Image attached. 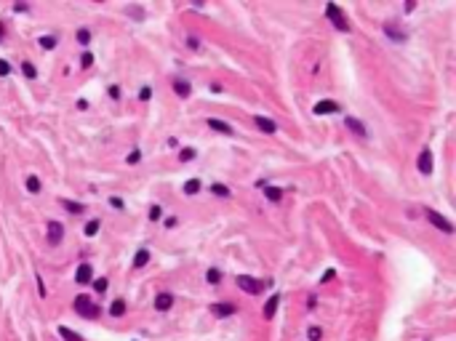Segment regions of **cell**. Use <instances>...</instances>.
Returning a JSON list of instances; mask_svg holds the SVG:
<instances>
[{"mask_svg":"<svg viewBox=\"0 0 456 341\" xmlns=\"http://www.w3.org/2000/svg\"><path fill=\"white\" fill-rule=\"evenodd\" d=\"M174 307V293H158L155 296V309L158 312H168Z\"/></svg>","mask_w":456,"mask_h":341,"instance_id":"cell-13","label":"cell"},{"mask_svg":"<svg viewBox=\"0 0 456 341\" xmlns=\"http://www.w3.org/2000/svg\"><path fill=\"white\" fill-rule=\"evenodd\" d=\"M174 91H176V96H179V99H187L192 94V85L187 80H176L174 83Z\"/></svg>","mask_w":456,"mask_h":341,"instance_id":"cell-17","label":"cell"},{"mask_svg":"<svg viewBox=\"0 0 456 341\" xmlns=\"http://www.w3.org/2000/svg\"><path fill=\"white\" fill-rule=\"evenodd\" d=\"M211 312H214L216 317H232V315L237 312V307H235V304H214Z\"/></svg>","mask_w":456,"mask_h":341,"instance_id":"cell-15","label":"cell"},{"mask_svg":"<svg viewBox=\"0 0 456 341\" xmlns=\"http://www.w3.org/2000/svg\"><path fill=\"white\" fill-rule=\"evenodd\" d=\"M414 8H416V3H414V0H408V3H406V13H411Z\"/></svg>","mask_w":456,"mask_h":341,"instance_id":"cell-44","label":"cell"},{"mask_svg":"<svg viewBox=\"0 0 456 341\" xmlns=\"http://www.w3.org/2000/svg\"><path fill=\"white\" fill-rule=\"evenodd\" d=\"M59 336L64 339V341H83V336L80 333H75V331H69L67 325H59Z\"/></svg>","mask_w":456,"mask_h":341,"instance_id":"cell-20","label":"cell"},{"mask_svg":"<svg viewBox=\"0 0 456 341\" xmlns=\"http://www.w3.org/2000/svg\"><path fill=\"white\" fill-rule=\"evenodd\" d=\"M206 126H208V128H214L216 134L232 136V126H229V123H224V120H219V118H208V120H206Z\"/></svg>","mask_w":456,"mask_h":341,"instance_id":"cell-10","label":"cell"},{"mask_svg":"<svg viewBox=\"0 0 456 341\" xmlns=\"http://www.w3.org/2000/svg\"><path fill=\"white\" fill-rule=\"evenodd\" d=\"M200 187H203L200 179H187V181H184V187H182V192L187 197H192V195H198V192H200Z\"/></svg>","mask_w":456,"mask_h":341,"instance_id":"cell-16","label":"cell"},{"mask_svg":"<svg viewBox=\"0 0 456 341\" xmlns=\"http://www.w3.org/2000/svg\"><path fill=\"white\" fill-rule=\"evenodd\" d=\"M3 35H5V24L0 21V40H3Z\"/></svg>","mask_w":456,"mask_h":341,"instance_id":"cell-47","label":"cell"},{"mask_svg":"<svg viewBox=\"0 0 456 341\" xmlns=\"http://www.w3.org/2000/svg\"><path fill=\"white\" fill-rule=\"evenodd\" d=\"M61 205H64L69 213H83V211H86V205H83V203H75V200H61Z\"/></svg>","mask_w":456,"mask_h":341,"instance_id":"cell-23","label":"cell"},{"mask_svg":"<svg viewBox=\"0 0 456 341\" xmlns=\"http://www.w3.org/2000/svg\"><path fill=\"white\" fill-rule=\"evenodd\" d=\"M13 8H16L19 13H24V11H29V8H27V5H24V3H16V5H13Z\"/></svg>","mask_w":456,"mask_h":341,"instance_id":"cell-46","label":"cell"},{"mask_svg":"<svg viewBox=\"0 0 456 341\" xmlns=\"http://www.w3.org/2000/svg\"><path fill=\"white\" fill-rule=\"evenodd\" d=\"M211 192L216 197H229V189L224 187V184H211Z\"/></svg>","mask_w":456,"mask_h":341,"instance_id":"cell-30","label":"cell"},{"mask_svg":"<svg viewBox=\"0 0 456 341\" xmlns=\"http://www.w3.org/2000/svg\"><path fill=\"white\" fill-rule=\"evenodd\" d=\"M24 184H27L29 195H37V192H40V179H37V176H35V173H29Z\"/></svg>","mask_w":456,"mask_h":341,"instance_id":"cell-22","label":"cell"},{"mask_svg":"<svg viewBox=\"0 0 456 341\" xmlns=\"http://www.w3.org/2000/svg\"><path fill=\"white\" fill-rule=\"evenodd\" d=\"M424 213H427V221H430V224H432V227H435V229H440V232H443V235H454V224L448 221L443 213H438L435 208H427V211H424Z\"/></svg>","mask_w":456,"mask_h":341,"instance_id":"cell-3","label":"cell"},{"mask_svg":"<svg viewBox=\"0 0 456 341\" xmlns=\"http://www.w3.org/2000/svg\"><path fill=\"white\" fill-rule=\"evenodd\" d=\"M195 158H198V150H195V147H184V150L179 152V160H182V163H190V160H195Z\"/></svg>","mask_w":456,"mask_h":341,"instance_id":"cell-25","label":"cell"},{"mask_svg":"<svg viewBox=\"0 0 456 341\" xmlns=\"http://www.w3.org/2000/svg\"><path fill=\"white\" fill-rule=\"evenodd\" d=\"M37 288H40V296H45V285H43V277L37 275Z\"/></svg>","mask_w":456,"mask_h":341,"instance_id":"cell-43","label":"cell"},{"mask_svg":"<svg viewBox=\"0 0 456 341\" xmlns=\"http://www.w3.org/2000/svg\"><path fill=\"white\" fill-rule=\"evenodd\" d=\"M61 240H64V227H61V221H48V243L59 245Z\"/></svg>","mask_w":456,"mask_h":341,"instance_id":"cell-8","label":"cell"},{"mask_svg":"<svg viewBox=\"0 0 456 341\" xmlns=\"http://www.w3.org/2000/svg\"><path fill=\"white\" fill-rule=\"evenodd\" d=\"M253 123H256V128L261 131V134H275V131H277V123L269 120V118H264V115H256Z\"/></svg>","mask_w":456,"mask_h":341,"instance_id":"cell-11","label":"cell"},{"mask_svg":"<svg viewBox=\"0 0 456 341\" xmlns=\"http://www.w3.org/2000/svg\"><path fill=\"white\" fill-rule=\"evenodd\" d=\"M126 13H128V16H134V19H139V21L147 16L144 8H139V5H126Z\"/></svg>","mask_w":456,"mask_h":341,"instance_id":"cell-27","label":"cell"},{"mask_svg":"<svg viewBox=\"0 0 456 341\" xmlns=\"http://www.w3.org/2000/svg\"><path fill=\"white\" fill-rule=\"evenodd\" d=\"M5 75H11V64L5 59H0V77H5Z\"/></svg>","mask_w":456,"mask_h":341,"instance_id":"cell-37","label":"cell"},{"mask_svg":"<svg viewBox=\"0 0 456 341\" xmlns=\"http://www.w3.org/2000/svg\"><path fill=\"white\" fill-rule=\"evenodd\" d=\"M166 227H168V229L176 227V219H174V216H168V219H166Z\"/></svg>","mask_w":456,"mask_h":341,"instance_id":"cell-45","label":"cell"},{"mask_svg":"<svg viewBox=\"0 0 456 341\" xmlns=\"http://www.w3.org/2000/svg\"><path fill=\"white\" fill-rule=\"evenodd\" d=\"M21 72H24V77H29V80H35V77H37V69L29 64V61H24V64H21Z\"/></svg>","mask_w":456,"mask_h":341,"instance_id":"cell-31","label":"cell"},{"mask_svg":"<svg viewBox=\"0 0 456 341\" xmlns=\"http://www.w3.org/2000/svg\"><path fill=\"white\" fill-rule=\"evenodd\" d=\"M187 45H190V48H192V51H198V48H200L198 37H187Z\"/></svg>","mask_w":456,"mask_h":341,"instance_id":"cell-40","label":"cell"},{"mask_svg":"<svg viewBox=\"0 0 456 341\" xmlns=\"http://www.w3.org/2000/svg\"><path fill=\"white\" fill-rule=\"evenodd\" d=\"M280 293H272V296L267 299V304H264V320H272L275 317V312H277V307H280Z\"/></svg>","mask_w":456,"mask_h":341,"instance_id":"cell-12","label":"cell"},{"mask_svg":"<svg viewBox=\"0 0 456 341\" xmlns=\"http://www.w3.org/2000/svg\"><path fill=\"white\" fill-rule=\"evenodd\" d=\"M206 280L211 283V285H219V283H222V272H219L216 267H211V269L206 272Z\"/></svg>","mask_w":456,"mask_h":341,"instance_id":"cell-26","label":"cell"},{"mask_svg":"<svg viewBox=\"0 0 456 341\" xmlns=\"http://www.w3.org/2000/svg\"><path fill=\"white\" fill-rule=\"evenodd\" d=\"M307 339H310V341H320L323 339V328H318V325H310V328H307Z\"/></svg>","mask_w":456,"mask_h":341,"instance_id":"cell-28","label":"cell"},{"mask_svg":"<svg viewBox=\"0 0 456 341\" xmlns=\"http://www.w3.org/2000/svg\"><path fill=\"white\" fill-rule=\"evenodd\" d=\"M78 43H80V45H88V43H91V29H88V27H80V29H78Z\"/></svg>","mask_w":456,"mask_h":341,"instance_id":"cell-29","label":"cell"},{"mask_svg":"<svg viewBox=\"0 0 456 341\" xmlns=\"http://www.w3.org/2000/svg\"><path fill=\"white\" fill-rule=\"evenodd\" d=\"M91 64H94V53H88V51H86V53L80 56V67H83V69H88Z\"/></svg>","mask_w":456,"mask_h":341,"instance_id":"cell-33","label":"cell"},{"mask_svg":"<svg viewBox=\"0 0 456 341\" xmlns=\"http://www.w3.org/2000/svg\"><path fill=\"white\" fill-rule=\"evenodd\" d=\"M110 315H112V317L126 315V301H123V299H115L112 304H110Z\"/></svg>","mask_w":456,"mask_h":341,"instance_id":"cell-21","label":"cell"},{"mask_svg":"<svg viewBox=\"0 0 456 341\" xmlns=\"http://www.w3.org/2000/svg\"><path fill=\"white\" fill-rule=\"evenodd\" d=\"M339 110H342V107H339L334 99H323V102H318V104L312 107L315 115H334V112H339Z\"/></svg>","mask_w":456,"mask_h":341,"instance_id":"cell-6","label":"cell"},{"mask_svg":"<svg viewBox=\"0 0 456 341\" xmlns=\"http://www.w3.org/2000/svg\"><path fill=\"white\" fill-rule=\"evenodd\" d=\"M150 96H152V88H150V85H144V88L139 91V99H142V102H150Z\"/></svg>","mask_w":456,"mask_h":341,"instance_id":"cell-36","label":"cell"},{"mask_svg":"<svg viewBox=\"0 0 456 341\" xmlns=\"http://www.w3.org/2000/svg\"><path fill=\"white\" fill-rule=\"evenodd\" d=\"M264 197L272 200V203H280V200H283V189L280 187H267V184H264Z\"/></svg>","mask_w":456,"mask_h":341,"instance_id":"cell-18","label":"cell"},{"mask_svg":"<svg viewBox=\"0 0 456 341\" xmlns=\"http://www.w3.org/2000/svg\"><path fill=\"white\" fill-rule=\"evenodd\" d=\"M96 291H99V293L107 291V280H104V277H99V280H96Z\"/></svg>","mask_w":456,"mask_h":341,"instance_id":"cell-39","label":"cell"},{"mask_svg":"<svg viewBox=\"0 0 456 341\" xmlns=\"http://www.w3.org/2000/svg\"><path fill=\"white\" fill-rule=\"evenodd\" d=\"M99 227H102V224H99V219H94V221H88L86 224V237H94L96 232H99Z\"/></svg>","mask_w":456,"mask_h":341,"instance_id":"cell-32","label":"cell"},{"mask_svg":"<svg viewBox=\"0 0 456 341\" xmlns=\"http://www.w3.org/2000/svg\"><path fill=\"white\" fill-rule=\"evenodd\" d=\"M147 261H150V251L147 248H142V251H136V256H134V269H142Z\"/></svg>","mask_w":456,"mask_h":341,"instance_id":"cell-19","label":"cell"},{"mask_svg":"<svg viewBox=\"0 0 456 341\" xmlns=\"http://www.w3.org/2000/svg\"><path fill=\"white\" fill-rule=\"evenodd\" d=\"M382 29H384V35H387L392 43H406L408 40V32H406V29H400L395 21H384Z\"/></svg>","mask_w":456,"mask_h":341,"instance_id":"cell-5","label":"cell"},{"mask_svg":"<svg viewBox=\"0 0 456 341\" xmlns=\"http://www.w3.org/2000/svg\"><path fill=\"white\" fill-rule=\"evenodd\" d=\"M37 43H40L43 51H53V48H56V37H53V35H43Z\"/></svg>","mask_w":456,"mask_h":341,"instance_id":"cell-24","label":"cell"},{"mask_svg":"<svg viewBox=\"0 0 456 341\" xmlns=\"http://www.w3.org/2000/svg\"><path fill=\"white\" fill-rule=\"evenodd\" d=\"M110 205H112V208H118V211H123V208H126L120 197H110Z\"/></svg>","mask_w":456,"mask_h":341,"instance_id":"cell-38","label":"cell"},{"mask_svg":"<svg viewBox=\"0 0 456 341\" xmlns=\"http://www.w3.org/2000/svg\"><path fill=\"white\" fill-rule=\"evenodd\" d=\"M110 96L112 99H120V88H118V85H110Z\"/></svg>","mask_w":456,"mask_h":341,"instance_id":"cell-42","label":"cell"},{"mask_svg":"<svg viewBox=\"0 0 456 341\" xmlns=\"http://www.w3.org/2000/svg\"><path fill=\"white\" fill-rule=\"evenodd\" d=\"M344 126L350 128L355 136H360V139H368V131H366V126H363V123H360L358 118H347V120H344Z\"/></svg>","mask_w":456,"mask_h":341,"instance_id":"cell-14","label":"cell"},{"mask_svg":"<svg viewBox=\"0 0 456 341\" xmlns=\"http://www.w3.org/2000/svg\"><path fill=\"white\" fill-rule=\"evenodd\" d=\"M75 312H78L80 317H88V320H96L99 317V307L94 304V299L86 296V293H80V296H75Z\"/></svg>","mask_w":456,"mask_h":341,"instance_id":"cell-1","label":"cell"},{"mask_svg":"<svg viewBox=\"0 0 456 341\" xmlns=\"http://www.w3.org/2000/svg\"><path fill=\"white\" fill-rule=\"evenodd\" d=\"M237 288H240V291H245V293H251V296H259V293L264 291V283H261V280H256V277L240 275V277H237Z\"/></svg>","mask_w":456,"mask_h":341,"instance_id":"cell-4","label":"cell"},{"mask_svg":"<svg viewBox=\"0 0 456 341\" xmlns=\"http://www.w3.org/2000/svg\"><path fill=\"white\" fill-rule=\"evenodd\" d=\"M160 216H163V208H160V205H152V208H150V221H158Z\"/></svg>","mask_w":456,"mask_h":341,"instance_id":"cell-34","label":"cell"},{"mask_svg":"<svg viewBox=\"0 0 456 341\" xmlns=\"http://www.w3.org/2000/svg\"><path fill=\"white\" fill-rule=\"evenodd\" d=\"M416 168H419L424 176L432 173V150H427V147H424L422 155H419V160H416Z\"/></svg>","mask_w":456,"mask_h":341,"instance_id":"cell-7","label":"cell"},{"mask_svg":"<svg viewBox=\"0 0 456 341\" xmlns=\"http://www.w3.org/2000/svg\"><path fill=\"white\" fill-rule=\"evenodd\" d=\"M326 16L331 19V24H334L339 32H350V21H347V16H344V11L339 8V5H334V3H328L326 5Z\"/></svg>","mask_w":456,"mask_h":341,"instance_id":"cell-2","label":"cell"},{"mask_svg":"<svg viewBox=\"0 0 456 341\" xmlns=\"http://www.w3.org/2000/svg\"><path fill=\"white\" fill-rule=\"evenodd\" d=\"M139 160H142V152H139V150H134V152H131L128 158H126L128 166H134V163H139Z\"/></svg>","mask_w":456,"mask_h":341,"instance_id":"cell-35","label":"cell"},{"mask_svg":"<svg viewBox=\"0 0 456 341\" xmlns=\"http://www.w3.org/2000/svg\"><path fill=\"white\" fill-rule=\"evenodd\" d=\"M91 280H94V267H91V264H86V261H83V264L78 267V272H75V283L86 285V283H91Z\"/></svg>","mask_w":456,"mask_h":341,"instance_id":"cell-9","label":"cell"},{"mask_svg":"<svg viewBox=\"0 0 456 341\" xmlns=\"http://www.w3.org/2000/svg\"><path fill=\"white\" fill-rule=\"evenodd\" d=\"M334 275H336L334 269H328V272H323V277H320V280H323V283H328V280H334Z\"/></svg>","mask_w":456,"mask_h":341,"instance_id":"cell-41","label":"cell"}]
</instances>
